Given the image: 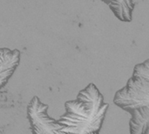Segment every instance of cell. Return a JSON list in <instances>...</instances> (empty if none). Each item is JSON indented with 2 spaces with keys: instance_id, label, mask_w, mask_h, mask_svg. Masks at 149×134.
<instances>
[{
  "instance_id": "7",
  "label": "cell",
  "mask_w": 149,
  "mask_h": 134,
  "mask_svg": "<svg viewBox=\"0 0 149 134\" xmlns=\"http://www.w3.org/2000/svg\"><path fill=\"white\" fill-rule=\"evenodd\" d=\"M133 77L149 79V59L141 64H138L134 68Z\"/></svg>"
},
{
  "instance_id": "1",
  "label": "cell",
  "mask_w": 149,
  "mask_h": 134,
  "mask_svg": "<svg viewBox=\"0 0 149 134\" xmlns=\"http://www.w3.org/2000/svg\"><path fill=\"white\" fill-rule=\"evenodd\" d=\"M108 106L97 86L89 84L79 92L75 100L65 103V112L57 120L61 126L60 133H99Z\"/></svg>"
},
{
  "instance_id": "3",
  "label": "cell",
  "mask_w": 149,
  "mask_h": 134,
  "mask_svg": "<svg viewBox=\"0 0 149 134\" xmlns=\"http://www.w3.org/2000/svg\"><path fill=\"white\" fill-rule=\"evenodd\" d=\"M48 106L33 97L27 106V118L33 134H61V126L47 113Z\"/></svg>"
},
{
  "instance_id": "6",
  "label": "cell",
  "mask_w": 149,
  "mask_h": 134,
  "mask_svg": "<svg viewBox=\"0 0 149 134\" xmlns=\"http://www.w3.org/2000/svg\"><path fill=\"white\" fill-rule=\"evenodd\" d=\"M109 6L115 17L122 22H131L134 9L133 0H101Z\"/></svg>"
},
{
  "instance_id": "2",
  "label": "cell",
  "mask_w": 149,
  "mask_h": 134,
  "mask_svg": "<svg viewBox=\"0 0 149 134\" xmlns=\"http://www.w3.org/2000/svg\"><path fill=\"white\" fill-rule=\"evenodd\" d=\"M113 103L127 112L148 106L149 79L132 77L126 86L115 93Z\"/></svg>"
},
{
  "instance_id": "4",
  "label": "cell",
  "mask_w": 149,
  "mask_h": 134,
  "mask_svg": "<svg viewBox=\"0 0 149 134\" xmlns=\"http://www.w3.org/2000/svg\"><path fill=\"white\" fill-rule=\"evenodd\" d=\"M20 62V51L17 49L0 48V91L6 85Z\"/></svg>"
},
{
  "instance_id": "5",
  "label": "cell",
  "mask_w": 149,
  "mask_h": 134,
  "mask_svg": "<svg viewBox=\"0 0 149 134\" xmlns=\"http://www.w3.org/2000/svg\"><path fill=\"white\" fill-rule=\"evenodd\" d=\"M131 114L129 121L131 134L149 133V106L133 109L128 112Z\"/></svg>"
}]
</instances>
